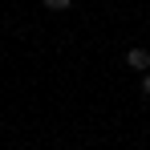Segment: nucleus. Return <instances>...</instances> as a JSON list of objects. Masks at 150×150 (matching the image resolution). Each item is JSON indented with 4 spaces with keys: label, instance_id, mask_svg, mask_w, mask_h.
<instances>
[{
    "label": "nucleus",
    "instance_id": "7ed1b4c3",
    "mask_svg": "<svg viewBox=\"0 0 150 150\" xmlns=\"http://www.w3.org/2000/svg\"><path fill=\"white\" fill-rule=\"evenodd\" d=\"M142 93L150 98V73H142Z\"/></svg>",
    "mask_w": 150,
    "mask_h": 150
},
{
    "label": "nucleus",
    "instance_id": "f03ea898",
    "mask_svg": "<svg viewBox=\"0 0 150 150\" xmlns=\"http://www.w3.org/2000/svg\"><path fill=\"white\" fill-rule=\"evenodd\" d=\"M41 4H45L49 12H69V8H73V0H41Z\"/></svg>",
    "mask_w": 150,
    "mask_h": 150
},
{
    "label": "nucleus",
    "instance_id": "f257e3e1",
    "mask_svg": "<svg viewBox=\"0 0 150 150\" xmlns=\"http://www.w3.org/2000/svg\"><path fill=\"white\" fill-rule=\"evenodd\" d=\"M126 65H130V69H138V73H146V69H150V49L134 45V49L126 53Z\"/></svg>",
    "mask_w": 150,
    "mask_h": 150
}]
</instances>
